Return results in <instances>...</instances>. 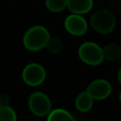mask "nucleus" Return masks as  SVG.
Wrapping results in <instances>:
<instances>
[{
  "instance_id": "6",
  "label": "nucleus",
  "mask_w": 121,
  "mask_h": 121,
  "mask_svg": "<svg viewBox=\"0 0 121 121\" xmlns=\"http://www.w3.org/2000/svg\"><path fill=\"white\" fill-rule=\"evenodd\" d=\"M86 92L94 100H103L109 97L112 93L111 83L103 78L93 80L87 87Z\"/></svg>"
},
{
  "instance_id": "1",
  "label": "nucleus",
  "mask_w": 121,
  "mask_h": 121,
  "mask_svg": "<svg viewBox=\"0 0 121 121\" xmlns=\"http://www.w3.org/2000/svg\"><path fill=\"white\" fill-rule=\"evenodd\" d=\"M50 37L47 28L43 26H33L25 32L23 44L29 51H40L45 47Z\"/></svg>"
},
{
  "instance_id": "3",
  "label": "nucleus",
  "mask_w": 121,
  "mask_h": 121,
  "mask_svg": "<svg viewBox=\"0 0 121 121\" xmlns=\"http://www.w3.org/2000/svg\"><path fill=\"white\" fill-rule=\"evenodd\" d=\"M78 57L84 63L91 66L98 65L104 60L102 47L93 42L83 43L79 46Z\"/></svg>"
},
{
  "instance_id": "12",
  "label": "nucleus",
  "mask_w": 121,
  "mask_h": 121,
  "mask_svg": "<svg viewBox=\"0 0 121 121\" xmlns=\"http://www.w3.org/2000/svg\"><path fill=\"white\" fill-rule=\"evenodd\" d=\"M62 47H63V43L60 38L50 37L44 48H46V50L50 54H58L62 50Z\"/></svg>"
},
{
  "instance_id": "13",
  "label": "nucleus",
  "mask_w": 121,
  "mask_h": 121,
  "mask_svg": "<svg viewBox=\"0 0 121 121\" xmlns=\"http://www.w3.org/2000/svg\"><path fill=\"white\" fill-rule=\"evenodd\" d=\"M45 7L52 12H60L67 8V0H45Z\"/></svg>"
},
{
  "instance_id": "7",
  "label": "nucleus",
  "mask_w": 121,
  "mask_h": 121,
  "mask_svg": "<svg viewBox=\"0 0 121 121\" xmlns=\"http://www.w3.org/2000/svg\"><path fill=\"white\" fill-rule=\"evenodd\" d=\"M64 27L70 34L74 36H81L86 33L88 24L81 15L72 13L65 18Z\"/></svg>"
},
{
  "instance_id": "15",
  "label": "nucleus",
  "mask_w": 121,
  "mask_h": 121,
  "mask_svg": "<svg viewBox=\"0 0 121 121\" xmlns=\"http://www.w3.org/2000/svg\"><path fill=\"white\" fill-rule=\"evenodd\" d=\"M9 96L8 94L2 93L0 94V106H7L9 103Z\"/></svg>"
},
{
  "instance_id": "5",
  "label": "nucleus",
  "mask_w": 121,
  "mask_h": 121,
  "mask_svg": "<svg viewBox=\"0 0 121 121\" xmlns=\"http://www.w3.org/2000/svg\"><path fill=\"white\" fill-rule=\"evenodd\" d=\"M46 78V72L43 65L37 62L26 64L22 71V78L26 85L39 86Z\"/></svg>"
},
{
  "instance_id": "16",
  "label": "nucleus",
  "mask_w": 121,
  "mask_h": 121,
  "mask_svg": "<svg viewBox=\"0 0 121 121\" xmlns=\"http://www.w3.org/2000/svg\"><path fill=\"white\" fill-rule=\"evenodd\" d=\"M117 79H118L119 83L121 84V68H120L119 71H118V74H117Z\"/></svg>"
},
{
  "instance_id": "4",
  "label": "nucleus",
  "mask_w": 121,
  "mask_h": 121,
  "mask_svg": "<svg viewBox=\"0 0 121 121\" xmlns=\"http://www.w3.org/2000/svg\"><path fill=\"white\" fill-rule=\"evenodd\" d=\"M28 108L30 112L39 117L47 115L52 110L50 98L42 92H34L28 97Z\"/></svg>"
},
{
  "instance_id": "11",
  "label": "nucleus",
  "mask_w": 121,
  "mask_h": 121,
  "mask_svg": "<svg viewBox=\"0 0 121 121\" xmlns=\"http://www.w3.org/2000/svg\"><path fill=\"white\" fill-rule=\"evenodd\" d=\"M47 121H75V118L68 111L58 108L47 114Z\"/></svg>"
},
{
  "instance_id": "14",
  "label": "nucleus",
  "mask_w": 121,
  "mask_h": 121,
  "mask_svg": "<svg viewBox=\"0 0 121 121\" xmlns=\"http://www.w3.org/2000/svg\"><path fill=\"white\" fill-rule=\"evenodd\" d=\"M0 121H17L15 111L9 105L0 106Z\"/></svg>"
},
{
  "instance_id": "2",
  "label": "nucleus",
  "mask_w": 121,
  "mask_h": 121,
  "mask_svg": "<svg viewBox=\"0 0 121 121\" xmlns=\"http://www.w3.org/2000/svg\"><path fill=\"white\" fill-rule=\"evenodd\" d=\"M90 23L95 31L101 34H109L114 29L116 19L111 10L104 9L95 11L91 16Z\"/></svg>"
},
{
  "instance_id": "10",
  "label": "nucleus",
  "mask_w": 121,
  "mask_h": 121,
  "mask_svg": "<svg viewBox=\"0 0 121 121\" xmlns=\"http://www.w3.org/2000/svg\"><path fill=\"white\" fill-rule=\"evenodd\" d=\"M103 58L108 61H116L121 58V47L117 43H108L102 48Z\"/></svg>"
},
{
  "instance_id": "17",
  "label": "nucleus",
  "mask_w": 121,
  "mask_h": 121,
  "mask_svg": "<svg viewBox=\"0 0 121 121\" xmlns=\"http://www.w3.org/2000/svg\"><path fill=\"white\" fill-rule=\"evenodd\" d=\"M119 101H120V103H121V92H120V94H119Z\"/></svg>"
},
{
  "instance_id": "9",
  "label": "nucleus",
  "mask_w": 121,
  "mask_h": 121,
  "mask_svg": "<svg viewBox=\"0 0 121 121\" xmlns=\"http://www.w3.org/2000/svg\"><path fill=\"white\" fill-rule=\"evenodd\" d=\"M94 104V99L90 96V95L85 91L81 92L75 100V106L78 109V111L81 112H89Z\"/></svg>"
},
{
  "instance_id": "8",
  "label": "nucleus",
  "mask_w": 121,
  "mask_h": 121,
  "mask_svg": "<svg viewBox=\"0 0 121 121\" xmlns=\"http://www.w3.org/2000/svg\"><path fill=\"white\" fill-rule=\"evenodd\" d=\"M93 0H67L68 9L75 14H85L93 9Z\"/></svg>"
}]
</instances>
